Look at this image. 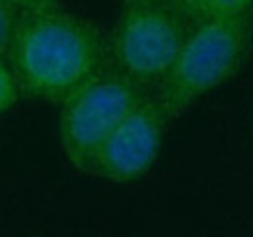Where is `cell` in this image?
Here are the masks:
<instances>
[{"label": "cell", "mask_w": 253, "mask_h": 237, "mask_svg": "<svg viewBox=\"0 0 253 237\" xmlns=\"http://www.w3.org/2000/svg\"><path fill=\"white\" fill-rule=\"evenodd\" d=\"M107 59L97 28L55 8L22 14L6 62L22 93L63 103L101 74Z\"/></svg>", "instance_id": "1"}, {"label": "cell", "mask_w": 253, "mask_h": 237, "mask_svg": "<svg viewBox=\"0 0 253 237\" xmlns=\"http://www.w3.org/2000/svg\"><path fill=\"white\" fill-rule=\"evenodd\" d=\"M252 28L253 14L203 20L191 28L173 66L154 91L169 122L242 68L252 45Z\"/></svg>", "instance_id": "2"}, {"label": "cell", "mask_w": 253, "mask_h": 237, "mask_svg": "<svg viewBox=\"0 0 253 237\" xmlns=\"http://www.w3.org/2000/svg\"><path fill=\"white\" fill-rule=\"evenodd\" d=\"M189 33L183 10L171 0H126L109 43L111 68L146 93L168 76Z\"/></svg>", "instance_id": "3"}, {"label": "cell", "mask_w": 253, "mask_h": 237, "mask_svg": "<svg viewBox=\"0 0 253 237\" xmlns=\"http://www.w3.org/2000/svg\"><path fill=\"white\" fill-rule=\"evenodd\" d=\"M144 95L146 91L134 82L107 66L84 88L63 101L59 136L68 161L78 171L86 173L97 148Z\"/></svg>", "instance_id": "4"}, {"label": "cell", "mask_w": 253, "mask_h": 237, "mask_svg": "<svg viewBox=\"0 0 253 237\" xmlns=\"http://www.w3.org/2000/svg\"><path fill=\"white\" fill-rule=\"evenodd\" d=\"M169 120L154 93L126 115L94 154L86 173L109 183L140 179L156 161Z\"/></svg>", "instance_id": "5"}, {"label": "cell", "mask_w": 253, "mask_h": 237, "mask_svg": "<svg viewBox=\"0 0 253 237\" xmlns=\"http://www.w3.org/2000/svg\"><path fill=\"white\" fill-rule=\"evenodd\" d=\"M183 14L197 22L253 14V0H187Z\"/></svg>", "instance_id": "6"}, {"label": "cell", "mask_w": 253, "mask_h": 237, "mask_svg": "<svg viewBox=\"0 0 253 237\" xmlns=\"http://www.w3.org/2000/svg\"><path fill=\"white\" fill-rule=\"evenodd\" d=\"M22 14L24 12H20L12 4L0 0V60H6L8 57V51H10V45H12V39H14Z\"/></svg>", "instance_id": "7"}, {"label": "cell", "mask_w": 253, "mask_h": 237, "mask_svg": "<svg viewBox=\"0 0 253 237\" xmlns=\"http://www.w3.org/2000/svg\"><path fill=\"white\" fill-rule=\"evenodd\" d=\"M20 93H22L20 86H18L8 62L0 60V113H4L10 107H14L18 103Z\"/></svg>", "instance_id": "8"}, {"label": "cell", "mask_w": 253, "mask_h": 237, "mask_svg": "<svg viewBox=\"0 0 253 237\" xmlns=\"http://www.w3.org/2000/svg\"><path fill=\"white\" fill-rule=\"evenodd\" d=\"M8 4H12L14 8H18L20 12H41V10H55L61 8L59 0H4Z\"/></svg>", "instance_id": "9"}, {"label": "cell", "mask_w": 253, "mask_h": 237, "mask_svg": "<svg viewBox=\"0 0 253 237\" xmlns=\"http://www.w3.org/2000/svg\"><path fill=\"white\" fill-rule=\"evenodd\" d=\"M171 2H175V4H177V6L181 8V10H183V6L187 4V0H171Z\"/></svg>", "instance_id": "10"}, {"label": "cell", "mask_w": 253, "mask_h": 237, "mask_svg": "<svg viewBox=\"0 0 253 237\" xmlns=\"http://www.w3.org/2000/svg\"><path fill=\"white\" fill-rule=\"evenodd\" d=\"M123 2H126V0H123Z\"/></svg>", "instance_id": "11"}]
</instances>
